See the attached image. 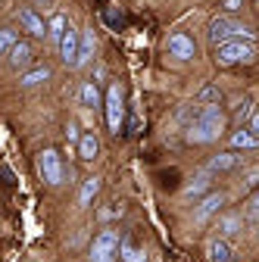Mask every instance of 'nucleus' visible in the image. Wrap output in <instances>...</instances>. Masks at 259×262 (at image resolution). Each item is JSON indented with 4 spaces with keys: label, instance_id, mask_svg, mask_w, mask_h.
I'll return each instance as SVG.
<instances>
[{
    "label": "nucleus",
    "instance_id": "1",
    "mask_svg": "<svg viewBox=\"0 0 259 262\" xmlns=\"http://www.w3.org/2000/svg\"><path fill=\"white\" fill-rule=\"evenodd\" d=\"M222 128H225V119H222L219 103H203L200 116L187 125L184 138H187V144H212V141H219Z\"/></svg>",
    "mask_w": 259,
    "mask_h": 262
},
{
    "label": "nucleus",
    "instance_id": "2",
    "mask_svg": "<svg viewBox=\"0 0 259 262\" xmlns=\"http://www.w3.org/2000/svg\"><path fill=\"white\" fill-rule=\"evenodd\" d=\"M234 38H247V41H253V38H256V31H250L247 25H241V22H234V19H228V16H219V19L209 22V41H212L215 47L225 44V41H234Z\"/></svg>",
    "mask_w": 259,
    "mask_h": 262
},
{
    "label": "nucleus",
    "instance_id": "3",
    "mask_svg": "<svg viewBox=\"0 0 259 262\" xmlns=\"http://www.w3.org/2000/svg\"><path fill=\"white\" fill-rule=\"evenodd\" d=\"M256 56V47H253V41H241V38H234V41H225V44H219V50H215V62L219 66H234V62H250Z\"/></svg>",
    "mask_w": 259,
    "mask_h": 262
},
{
    "label": "nucleus",
    "instance_id": "4",
    "mask_svg": "<svg viewBox=\"0 0 259 262\" xmlns=\"http://www.w3.org/2000/svg\"><path fill=\"white\" fill-rule=\"evenodd\" d=\"M103 106H106V125H110V131H113V135H119L122 122H125V94H122L119 84H110Z\"/></svg>",
    "mask_w": 259,
    "mask_h": 262
},
{
    "label": "nucleus",
    "instance_id": "5",
    "mask_svg": "<svg viewBox=\"0 0 259 262\" xmlns=\"http://www.w3.org/2000/svg\"><path fill=\"white\" fill-rule=\"evenodd\" d=\"M38 172H41V178L50 184V187H59L62 184V159H59V153L53 150V147H47V150H41L38 153Z\"/></svg>",
    "mask_w": 259,
    "mask_h": 262
},
{
    "label": "nucleus",
    "instance_id": "6",
    "mask_svg": "<svg viewBox=\"0 0 259 262\" xmlns=\"http://www.w3.org/2000/svg\"><path fill=\"white\" fill-rule=\"evenodd\" d=\"M119 253V234L116 231H100L91 244V262H113Z\"/></svg>",
    "mask_w": 259,
    "mask_h": 262
},
{
    "label": "nucleus",
    "instance_id": "7",
    "mask_svg": "<svg viewBox=\"0 0 259 262\" xmlns=\"http://www.w3.org/2000/svg\"><path fill=\"white\" fill-rule=\"evenodd\" d=\"M166 47H169V53L178 56V59H193V56H197V44H193V38H187L184 31H175Z\"/></svg>",
    "mask_w": 259,
    "mask_h": 262
},
{
    "label": "nucleus",
    "instance_id": "8",
    "mask_svg": "<svg viewBox=\"0 0 259 262\" xmlns=\"http://www.w3.org/2000/svg\"><path fill=\"white\" fill-rule=\"evenodd\" d=\"M94 50H97L94 28H84V31H78V53H75V66H72V69H81L84 62H91Z\"/></svg>",
    "mask_w": 259,
    "mask_h": 262
},
{
    "label": "nucleus",
    "instance_id": "9",
    "mask_svg": "<svg viewBox=\"0 0 259 262\" xmlns=\"http://www.w3.org/2000/svg\"><path fill=\"white\" fill-rule=\"evenodd\" d=\"M19 25L28 31L31 38H44V35H47V25H44V19H41L35 10H28V7H22V10H19Z\"/></svg>",
    "mask_w": 259,
    "mask_h": 262
},
{
    "label": "nucleus",
    "instance_id": "10",
    "mask_svg": "<svg viewBox=\"0 0 259 262\" xmlns=\"http://www.w3.org/2000/svg\"><path fill=\"white\" fill-rule=\"evenodd\" d=\"M219 206H225V193H206V196H203V203L197 206V212H193V222L203 225L209 215L219 212Z\"/></svg>",
    "mask_w": 259,
    "mask_h": 262
},
{
    "label": "nucleus",
    "instance_id": "11",
    "mask_svg": "<svg viewBox=\"0 0 259 262\" xmlns=\"http://www.w3.org/2000/svg\"><path fill=\"white\" fill-rule=\"evenodd\" d=\"M75 53H78V31L66 28L59 38V56L66 59V66H75Z\"/></svg>",
    "mask_w": 259,
    "mask_h": 262
},
{
    "label": "nucleus",
    "instance_id": "12",
    "mask_svg": "<svg viewBox=\"0 0 259 262\" xmlns=\"http://www.w3.org/2000/svg\"><path fill=\"white\" fill-rule=\"evenodd\" d=\"M97 153H100V141H97V135H94V131L81 135V138H78V159H81V162H94Z\"/></svg>",
    "mask_w": 259,
    "mask_h": 262
},
{
    "label": "nucleus",
    "instance_id": "13",
    "mask_svg": "<svg viewBox=\"0 0 259 262\" xmlns=\"http://www.w3.org/2000/svg\"><path fill=\"white\" fill-rule=\"evenodd\" d=\"M7 53H10V66H13V69H28V62H31V44L28 41H16Z\"/></svg>",
    "mask_w": 259,
    "mask_h": 262
},
{
    "label": "nucleus",
    "instance_id": "14",
    "mask_svg": "<svg viewBox=\"0 0 259 262\" xmlns=\"http://www.w3.org/2000/svg\"><path fill=\"white\" fill-rule=\"evenodd\" d=\"M241 228H244V219H241V215H222V219L215 222V234L225 241V237H234Z\"/></svg>",
    "mask_w": 259,
    "mask_h": 262
},
{
    "label": "nucleus",
    "instance_id": "15",
    "mask_svg": "<svg viewBox=\"0 0 259 262\" xmlns=\"http://www.w3.org/2000/svg\"><path fill=\"white\" fill-rule=\"evenodd\" d=\"M206 256H209V262H231V247L222 237H212L206 244Z\"/></svg>",
    "mask_w": 259,
    "mask_h": 262
},
{
    "label": "nucleus",
    "instance_id": "16",
    "mask_svg": "<svg viewBox=\"0 0 259 262\" xmlns=\"http://www.w3.org/2000/svg\"><path fill=\"white\" fill-rule=\"evenodd\" d=\"M231 147L234 150H250V147H259V138L253 135L250 128H241V131H234V135H231Z\"/></svg>",
    "mask_w": 259,
    "mask_h": 262
},
{
    "label": "nucleus",
    "instance_id": "17",
    "mask_svg": "<svg viewBox=\"0 0 259 262\" xmlns=\"http://www.w3.org/2000/svg\"><path fill=\"white\" fill-rule=\"evenodd\" d=\"M47 78H50V69H47V66H38V69L22 72L19 84H22V88H35V84H41V81H47Z\"/></svg>",
    "mask_w": 259,
    "mask_h": 262
},
{
    "label": "nucleus",
    "instance_id": "18",
    "mask_svg": "<svg viewBox=\"0 0 259 262\" xmlns=\"http://www.w3.org/2000/svg\"><path fill=\"white\" fill-rule=\"evenodd\" d=\"M100 193V178H84V184H81V193H78V203L81 206H91V200Z\"/></svg>",
    "mask_w": 259,
    "mask_h": 262
},
{
    "label": "nucleus",
    "instance_id": "19",
    "mask_svg": "<svg viewBox=\"0 0 259 262\" xmlns=\"http://www.w3.org/2000/svg\"><path fill=\"white\" fill-rule=\"evenodd\" d=\"M234 166H238V156H234V153H222V156H215V159L209 162L206 172H228V169H234Z\"/></svg>",
    "mask_w": 259,
    "mask_h": 262
},
{
    "label": "nucleus",
    "instance_id": "20",
    "mask_svg": "<svg viewBox=\"0 0 259 262\" xmlns=\"http://www.w3.org/2000/svg\"><path fill=\"white\" fill-rule=\"evenodd\" d=\"M62 31H66V16H62V13H56V16L50 19V25H47V38H50L53 44H59Z\"/></svg>",
    "mask_w": 259,
    "mask_h": 262
},
{
    "label": "nucleus",
    "instance_id": "21",
    "mask_svg": "<svg viewBox=\"0 0 259 262\" xmlns=\"http://www.w3.org/2000/svg\"><path fill=\"white\" fill-rule=\"evenodd\" d=\"M119 253H122V256H119L122 262H147V256H144L141 250H135L128 241H119Z\"/></svg>",
    "mask_w": 259,
    "mask_h": 262
},
{
    "label": "nucleus",
    "instance_id": "22",
    "mask_svg": "<svg viewBox=\"0 0 259 262\" xmlns=\"http://www.w3.org/2000/svg\"><path fill=\"white\" fill-rule=\"evenodd\" d=\"M244 219H250V222H256L259 219V187L244 200Z\"/></svg>",
    "mask_w": 259,
    "mask_h": 262
},
{
    "label": "nucleus",
    "instance_id": "23",
    "mask_svg": "<svg viewBox=\"0 0 259 262\" xmlns=\"http://www.w3.org/2000/svg\"><path fill=\"white\" fill-rule=\"evenodd\" d=\"M81 100H84V106H100V91H97L94 81H88L81 88Z\"/></svg>",
    "mask_w": 259,
    "mask_h": 262
},
{
    "label": "nucleus",
    "instance_id": "24",
    "mask_svg": "<svg viewBox=\"0 0 259 262\" xmlns=\"http://www.w3.org/2000/svg\"><path fill=\"white\" fill-rule=\"evenodd\" d=\"M16 41H19V38H16V31H13V28H0V56H4Z\"/></svg>",
    "mask_w": 259,
    "mask_h": 262
},
{
    "label": "nucleus",
    "instance_id": "25",
    "mask_svg": "<svg viewBox=\"0 0 259 262\" xmlns=\"http://www.w3.org/2000/svg\"><path fill=\"white\" fill-rule=\"evenodd\" d=\"M206 184H209V172L197 175V178H193V184L187 187V196H193V193H200V190H206Z\"/></svg>",
    "mask_w": 259,
    "mask_h": 262
},
{
    "label": "nucleus",
    "instance_id": "26",
    "mask_svg": "<svg viewBox=\"0 0 259 262\" xmlns=\"http://www.w3.org/2000/svg\"><path fill=\"white\" fill-rule=\"evenodd\" d=\"M234 116H238V122H244V119H250V116H253V110H250V103H247V100H244V103H238V113H234Z\"/></svg>",
    "mask_w": 259,
    "mask_h": 262
},
{
    "label": "nucleus",
    "instance_id": "27",
    "mask_svg": "<svg viewBox=\"0 0 259 262\" xmlns=\"http://www.w3.org/2000/svg\"><path fill=\"white\" fill-rule=\"evenodd\" d=\"M78 138H81V135H78V125L69 122V128H66V141H69V144H78Z\"/></svg>",
    "mask_w": 259,
    "mask_h": 262
},
{
    "label": "nucleus",
    "instance_id": "28",
    "mask_svg": "<svg viewBox=\"0 0 259 262\" xmlns=\"http://www.w3.org/2000/svg\"><path fill=\"white\" fill-rule=\"evenodd\" d=\"M241 4H244V0H225V10L234 13V10H241Z\"/></svg>",
    "mask_w": 259,
    "mask_h": 262
},
{
    "label": "nucleus",
    "instance_id": "29",
    "mask_svg": "<svg viewBox=\"0 0 259 262\" xmlns=\"http://www.w3.org/2000/svg\"><path fill=\"white\" fill-rule=\"evenodd\" d=\"M203 100H219V91H215V88H206V91H203Z\"/></svg>",
    "mask_w": 259,
    "mask_h": 262
},
{
    "label": "nucleus",
    "instance_id": "30",
    "mask_svg": "<svg viewBox=\"0 0 259 262\" xmlns=\"http://www.w3.org/2000/svg\"><path fill=\"white\" fill-rule=\"evenodd\" d=\"M250 131L259 138V116H250Z\"/></svg>",
    "mask_w": 259,
    "mask_h": 262
}]
</instances>
